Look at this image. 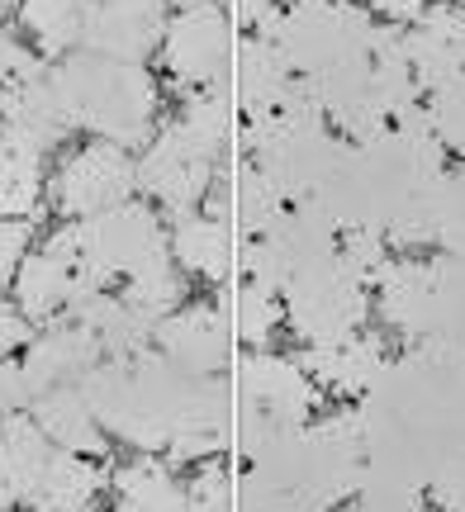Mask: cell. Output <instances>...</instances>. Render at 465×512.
<instances>
[{"mask_svg": "<svg viewBox=\"0 0 465 512\" xmlns=\"http://www.w3.org/2000/svg\"><path fill=\"white\" fill-rule=\"evenodd\" d=\"M57 100L72 119V128H91L105 143H138L148 138L157 114V86L143 72V62H119L100 53H67L53 67Z\"/></svg>", "mask_w": 465, "mask_h": 512, "instance_id": "cell-1", "label": "cell"}, {"mask_svg": "<svg viewBox=\"0 0 465 512\" xmlns=\"http://www.w3.org/2000/svg\"><path fill=\"white\" fill-rule=\"evenodd\" d=\"M76 247H81V266L105 285L114 275L129 280L133 271H143L148 261H157L162 252V228L152 219V209L143 204H119L110 214H95V219H76L72 223Z\"/></svg>", "mask_w": 465, "mask_h": 512, "instance_id": "cell-2", "label": "cell"}, {"mask_svg": "<svg viewBox=\"0 0 465 512\" xmlns=\"http://www.w3.org/2000/svg\"><path fill=\"white\" fill-rule=\"evenodd\" d=\"M162 62L176 81H190V86L224 81L228 62H233V24H228L224 5L176 10V19L162 34Z\"/></svg>", "mask_w": 465, "mask_h": 512, "instance_id": "cell-3", "label": "cell"}, {"mask_svg": "<svg viewBox=\"0 0 465 512\" xmlns=\"http://www.w3.org/2000/svg\"><path fill=\"white\" fill-rule=\"evenodd\" d=\"M167 0H81V48L119 62H143L162 48Z\"/></svg>", "mask_w": 465, "mask_h": 512, "instance_id": "cell-4", "label": "cell"}, {"mask_svg": "<svg viewBox=\"0 0 465 512\" xmlns=\"http://www.w3.org/2000/svg\"><path fill=\"white\" fill-rule=\"evenodd\" d=\"M133 181H138V171L124 157V147L91 143L81 157H72V162L62 166V176H57V204L72 219H95V214H110V209H119V204L129 200Z\"/></svg>", "mask_w": 465, "mask_h": 512, "instance_id": "cell-5", "label": "cell"}, {"mask_svg": "<svg viewBox=\"0 0 465 512\" xmlns=\"http://www.w3.org/2000/svg\"><path fill=\"white\" fill-rule=\"evenodd\" d=\"M72 128L62 100H57L53 72H43L38 62H29L19 76L5 81V95H0V133H10L19 143L48 152L53 143H62V133Z\"/></svg>", "mask_w": 465, "mask_h": 512, "instance_id": "cell-6", "label": "cell"}, {"mask_svg": "<svg viewBox=\"0 0 465 512\" xmlns=\"http://www.w3.org/2000/svg\"><path fill=\"white\" fill-rule=\"evenodd\" d=\"M209 176H214V157H205L195 143H186L176 128H167V133L152 143L148 157H143V166H138V181L148 185L162 204L181 209V214L205 195Z\"/></svg>", "mask_w": 465, "mask_h": 512, "instance_id": "cell-7", "label": "cell"}, {"mask_svg": "<svg viewBox=\"0 0 465 512\" xmlns=\"http://www.w3.org/2000/svg\"><path fill=\"white\" fill-rule=\"evenodd\" d=\"M100 356H105L100 337L86 323H67V328H48L38 342H29V356L19 370L29 380V394H38V389H62L67 380L95 370Z\"/></svg>", "mask_w": 465, "mask_h": 512, "instance_id": "cell-8", "label": "cell"}, {"mask_svg": "<svg viewBox=\"0 0 465 512\" xmlns=\"http://www.w3.org/2000/svg\"><path fill=\"white\" fill-rule=\"evenodd\" d=\"M157 342L167 351V366L190 370V375H205V370H219L228 356V323L214 309H190L176 313L162 323Z\"/></svg>", "mask_w": 465, "mask_h": 512, "instance_id": "cell-9", "label": "cell"}, {"mask_svg": "<svg viewBox=\"0 0 465 512\" xmlns=\"http://www.w3.org/2000/svg\"><path fill=\"white\" fill-rule=\"evenodd\" d=\"M43 200V152L0 133V214L24 219Z\"/></svg>", "mask_w": 465, "mask_h": 512, "instance_id": "cell-10", "label": "cell"}, {"mask_svg": "<svg viewBox=\"0 0 465 512\" xmlns=\"http://www.w3.org/2000/svg\"><path fill=\"white\" fill-rule=\"evenodd\" d=\"M171 252L181 256V266L209 275V280H219V275L233 271V228H228L224 219L181 214L176 233H171Z\"/></svg>", "mask_w": 465, "mask_h": 512, "instance_id": "cell-11", "label": "cell"}, {"mask_svg": "<svg viewBox=\"0 0 465 512\" xmlns=\"http://www.w3.org/2000/svg\"><path fill=\"white\" fill-rule=\"evenodd\" d=\"M19 19L48 57L81 48V0H19Z\"/></svg>", "mask_w": 465, "mask_h": 512, "instance_id": "cell-12", "label": "cell"}, {"mask_svg": "<svg viewBox=\"0 0 465 512\" xmlns=\"http://www.w3.org/2000/svg\"><path fill=\"white\" fill-rule=\"evenodd\" d=\"M38 422L57 432V437L67 441H81L95 446V432H91V403L81 399V389H53L48 399H38Z\"/></svg>", "mask_w": 465, "mask_h": 512, "instance_id": "cell-13", "label": "cell"}, {"mask_svg": "<svg viewBox=\"0 0 465 512\" xmlns=\"http://www.w3.org/2000/svg\"><path fill=\"white\" fill-rule=\"evenodd\" d=\"M24 247H29V223H19V219L0 223V285L19 275V266H24Z\"/></svg>", "mask_w": 465, "mask_h": 512, "instance_id": "cell-14", "label": "cell"}, {"mask_svg": "<svg viewBox=\"0 0 465 512\" xmlns=\"http://www.w3.org/2000/svg\"><path fill=\"white\" fill-rule=\"evenodd\" d=\"M19 347H29V323H24V313L10 309L5 294H0V356H5V351H19Z\"/></svg>", "mask_w": 465, "mask_h": 512, "instance_id": "cell-15", "label": "cell"}, {"mask_svg": "<svg viewBox=\"0 0 465 512\" xmlns=\"http://www.w3.org/2000/svg\"><path fill=\"white\" fill-rule=\"evenodd\" d=\"M29 394V380L19 366H0V413H15V403Z\"/></svg>", "mask_w": 465, "mask_h": 512, "instance_id": "cell-16", "label": "cell"}, {"mask_svg": "<svg viewBox=\"0 0 465 512\" xmlns=\"http://www.w3.org/2000/svg\"><path fill=\"white\" fill-rule=\"evenodd\" d=\"M29 62H34V57L24 53V48H19V43H15V38L5 34V29H0V86H5L10 76H19V72H24Z\"/></svg>", "mask_w": 465, "mask_h": 512, "instance_id": "cell-17", "label": "cell"}, {"mask_svg": "<svg viewBox=\"0 0 465 512\" xmlns=\"http://www.w3.org/2000/svg\"><path fill=\"white\" fill-rule=\"evenodd\" d=\"M271 5H276V0H238V15L242 19H261Z\"/></svg>", "mask_w": 465, "mask_h": 512, "instance_id": "cell-18", "label": "cell"}, {"mask_svg": "<svg viewBox=\"0 0 465 512\" xmlns=\"http://www.w3.org/2000/svg\"><path fill=\"white\" fill-rule=\"evenodd\" d=\"M181 10H190V5H219V0H176Z\"/></svg>", "mask_w": 465, "mask_h": 512, "instance_id": "cell-19", "label": "cell"}, {"mask_svg": "<svg viewBox=\"0 0 465 512\" xmlns=\"http://www.w3.org/2000/svg\"><path fill=\"white\" fill-rule=\"evenodd\" d=\"M5 5H10V0H0V29H5Z\"/></svg>", "mask_w": 465, "mask_h": 512, "instance_id": "cell-20", "label": "cell"}]
</instances>
